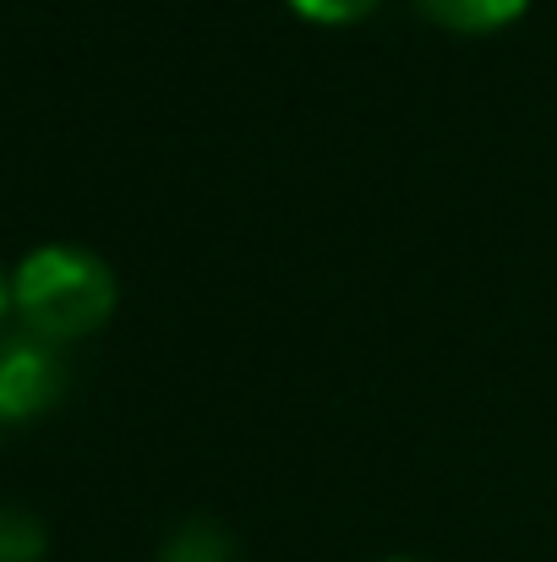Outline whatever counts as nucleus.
Segmentation results:
<instances>
[{"label": "nucleus", "instance_id": "7", "mask_svg": "<svg viewBox=\"0 0 557 562\" xmlns=\"http://www.w3.org/2000/svg\"><path fill=\"white\" fill-rule=\"evenodd\" d=\"M11 317V268L0 262V323Z\"/></svg>", "mask_w": 557, "mask_h": 562}, {"label": "nucleus", "instance_id": "2", "mask_svg": "<svg viewBox=\"0 0 557 562\" xmlns=\"http://www.w3.org/2000/svg\"><path fill=\"white\" fill-rule=\"evenodd\" d=\"M71 387V367L60 345L16 328L0 339V426H27L49 415Z\"/></svg>", "mask_w": 557, "mask_h": 562}, {"label": "nucleus", "instance_id": "8", "mask_svg": "<svg viewBox=\"0 0 557 562\" xmlns=\"http://www.w3.org/2000/svg\"><path fill=\"white\" fill-rule=\"evenodd\" d=\"M388 562H410V558H388Z\"/></svg>", "mask_w": 557, "mask_h": 562}, {"label": "nucleus", "instance_id": "5", "mask_svg": "<svg viewBox=\"0 0 557 562\" xmlns=\"http://www.w3.org/2000/svg\"><path fill=\"white\" fill-rule=\"evenodd\" d=\"M49 552V530L38 514L0 503V562H44Z\"/></svg>", "mask_w": 557, "mask_h": 562}, {"label": "nucleus", "instance_id": "6", "mask_svg": "<svg viewBox=\"0 0 557 562\" xmlns=\"http://www.w3.org/2000/svg\"><path fill=\"white\" fill-rule=\"evenodd\" d=\"M301 22H318V27H356L367 22L382 0H285Z\"/></svg>", "mask_w": 557, "mask_h": 562}, {"label": "nucleus", "instance_id": "4", "mask_svg": "<svg viewBox=\"0 0 557 562\" xmlns=\"http://www.w3.org/2000/svg\"><path fill=\"white\" fill-rule=\"evenodd\" d=\"M159 562H241V541L219 519H186L165 536Z\"/></svg>", "mask_w": 557, "mask_h": 562}, {"label": "nucleus", "instance_id": "1", "mask_svg": "<svg viewBox=\"0 0 557 562\" xmlns=\"http://www.w3.org/2000/svg\"><path fill=\"white\" fill-rule=\"evenodd\" d=\"M121 306V284L115 268L71 240H49L33 246L16 268H11V312L27 334L49 339V345H77L93 339Z\"/></svg>", "mask_w": 557, "mask_h": 562}, {"label": "nucleus", "instance_id": "3", "mask_svg": "<svg viewBox=\"0 0 557 562\" xmlns=\"http://www.w3.org/2000/svg\"><path fill=\"white\" fill-rule=\"evenodd\" d=\"M426 22L448 27V33H465V38H487V33H503L514 27L531 0H410Z\"/></svg>", "mask_w": 557, "mask_h": 562}]
</instances>
